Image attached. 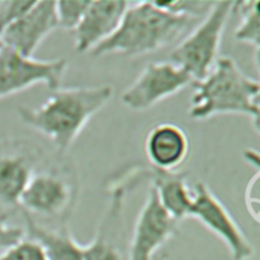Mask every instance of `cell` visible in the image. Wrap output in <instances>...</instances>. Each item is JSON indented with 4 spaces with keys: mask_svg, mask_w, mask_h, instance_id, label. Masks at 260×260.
Instances as JSON below:
<instances>
[{
    "mask_svg": "<svg viewBox=\"0 0 260 260\" xmlns=\"http://www.w3.org/2000/svg\"><path fill=\"white\" fill-rule=\"evenodd\" d=\"M0 260H47L42 246L32 239H24L0 253Z\"/></svg>",
    "mask_w": 260,
    "mask_h": 260,
    "instance_id": "19",
    "label": "cell"
},
{
    "mask_svg": "<svg viewBox=\"0 0 260 260\" xmlns=\"http://www.w3.org/2000/svg\"><path fill=\"white\" fill-rule=\"evenodd\" d=\"M126 188H112L111 201L93 240L84 245V260H127L123 251V202Z\"/></svg>",
    "mask_w": 260,
    "mask_h": 260,
    "instance_id": "11",
    "label": "cell"
},
{
    "mask_svg": "<svg viewBox=\"0 0 260 260\" xmlns=\"http://www.w3.org/2000/svg\"><path fill=\"white\" fill-rule=\"evenodd\" d=\"M192 85L190 118L206 121L222 114H238L248 117L259 132V80L246 75L233 57L220 56L212 70Z\"/></svg>",
    "mask_w": 260,
    "mask_h": 260,
    "instance_id": "3",
    "label": "cell"
},
{
    "mask_svg": "<svg viewBox=\"0 0 260 260\" xmlns=\"http://www.w3.org/2000/svg\"><path fill=\"white\" fill-rule=\"evenodd\" d=\"M24 238V230L9 225L7 215H0V250H5Z\"/></svg>",
    "mask_w": 260,
    "mask_h": 260,
    "instance_id": "23",
    "label": "cell"
},
{
    "mask_svg": "<svg viewBox=\"0 0 260 260\" xmlns=\"http://www.w3.org/2000/svg\"><path fill=\"white\" fill-rule=\"evenodd\" d=\"M78 200V180L73 173L51 169L33 174L20 197V211L30 216L55 218L63 223Z\"/></svg>",
    "mask_w": 260,
    "mask_h": 260,
    "instance_id": "5",
    "label": "cell"
},
{
    "mask_svg": "<svg viewBox=\"0 0 260 260\" xmlns=\"http://www.w3.org/2000/svg\"><path fill=\"white\" fill-rule=\"evenodd\" d=\"M109 84L58 88L41 106L19 107L18 114L25 126L50 140L56 150L69 151L96 113L113 98Z\"/></svg>",
    "mask_w": 260,
    "mask_h": 260,
    "instance_id": "1",
    "label": "cell"
},
{
    "mask_svg": "<svg viewBox=\"0 0 260 260\" xmlns=\"http://www.w3.org/2000/svg\"><path fill=\"white\" fill-rule=\"evenodd\" d=\"M235 2H215L210 12L172 51L170 61L187 71L194 81L202 80L220 58L221 43Z\"/></svg>",
    "mask_w": 260,
    "mask_h": 260,
    "instance_id": "4",
    "label": "cell"
},
{
    "mask_svg": "<svg viewBox=\"0 0 260 260\" xmlns=\"http://www.w3.org/2000/svg\"><path fill=\"white\" fill-rule=\"evenodd\" d=\"M56 29H58V24L55 2L41 0L33 3L23 17L5 28L0 33V38L5 47L33 57L43 41Z\"/></svg>",
    "mask_w": 260,
    "mask_h": 260,
    "instance_id": "10",
    "label": "cell"
},
{
    "mask_svg": "<svg viewBox=\"0 0 260 260\" xmlns=\"http://www.w3.org/2000/svg\"><path fill=\"white\" fill-rule=\"evenodd\" d=\"M152 260H169V258H168L167 254H161V255H159V254H156V255L152 258Z\"/></svg>",
    "mask_w": 260,
    "mask_h": 260,
    "instance_id": "24",
    "label": "cell"
},
{
    "mask_svg": "<svg viewBox=\"0 0 260 260\" xmlns=\"http://www.w3.org/2000/svg\"><path fill=\"white\" fill-rule=\"evenodd\" d=\"M193 83L192 76L172 61L151 62L122 91L121 102L131 111L144 112Z\"/></svg>",
    "mask_w": 260,
    "mask_h": 260,
    "instance_id": "8",
    "label": "cell"
},
{
    "mask_svg": "<svg viewBox=\"0 0 260 260\" xmlns=\"http://www.w3.org/2000/svg\"><path fill=\"white\" fill-rule=\"evenodd\" d=\"M129 3L123 0L89 2L78 27L74 29L75 50L90 53L117 30Z\"/></svg>",
    "mask_w": 260,
    "mask_h": 260,
    "instance_id": "12",
    "label": "cell"
},
{
    "mask_svg": "<svg viewBox=\"0 0 260 260\" xmlns=\"http://www.w3.org/2000/svg\"><path fill=\"white\" fill-rule=\"evenodd\" d=\"M144 149L150 167L162 172H175L188 157L189 139L182 127L164 122L150 129Z\"/></svg>",
    "mask_w": 260,
    "mask_h": 260,
    "instance_id": "13",
    "label": "cell"
},
{
    "mask_svg": "<svg viewBox=\"0 0 260 260\" xmlns=\"http://www.w3.org/2000/svg\"><path fill=\"white\" fill-rule=\"evenodd\" d=\"M35 173V161L30 155H2L0 156V203L8 207L19 206L20 197Z\"/></svg>",
    "mask_w": 260,
    "mask_h": 260,
    "instance_id": "16",
    "label": "cell"
},
{
    "mask_svg": "<svg viewBox=\"0 0 260 260\" xmlns=\"http://www.w3.org/2000/svg\"><path fill=\"white\" fill-rule=\"evenodd\" d=\"M258 0L251 2H235L234 13H239L240 22L236 27L234 37L238 42L245 43L254 50L255 63H259L260 50V14Z\"/></svg>",
    "mask_w": 260,
    "mask_h": 260,
    "instance_id": "17",
    "label": "cell"
},
{
    "mask_svg": "<svg viewBox=\"0 0 260 260\" xmlns=\"http://www.w3.org/2000/svg\"><path fill=\"white\" fill-rule=\"evenodd\" d=\"M151 184L156 192L159 202L173 218L179 222L189 217L193 203V189L183 172H162L150 167Z\"/></svg>",
    "mask_w": 260,
    "mask_h": 260,
    "instance_id": "15",
    "label": "cell"
},
{
    "mask_svg": "<svg viewBox=\"0 0 260 260\" xmlns=\"http://www.w3.org/2000/svg\"><path fill=\"white\" fill-rule=\"evenodd\" d=\"M35 2L27 0H5L0 2V33L25 14Z\"/></svg>",
    "mask_w": 260,
    "mask_h": 260,
    "instance_id": "21",
    "label": "cell"
},
{
    "mask_svg": "<svg viewBox=\"0 0 260 260\" xmlns=\"http://www.w3.org/2000/svg\"><path fill=\"white\" fill-rule=\"evenodd\" d=\"M194 24L190 18L168 10L162 3H129L116 32L94 48L90 55L141 57L184 37Z\"/></svg>",
    "mask_w": 260,
    "mask_h": 260,
    "instance_id": "2",
    "label": "cell"
},
{
    "mask_svg": "<svg viewBox=\"0 0 260 260\" xmlns=\"http://www.w3.org/2000/svg\"><path fill=\"white\" fill-rule=\"evenodd\" d=\"M164 7L167 8L170 12L175 13L178 15H182V17L190 18V19L196 20L198 18L202 19L208 12H210L211 7L213 5V3L211 2H189V0H185V2H169V3H162Z\"/></svg>",
    "mask_w": 260,
    "mask_h": 260,
    "instance_id": "20",
    "label": "cell"
},
{
    "mask_svg": "<svg viewBox=\"0 0 260 260\" xmlns=\"http://www.w3.org/2000/svg\"><path fill=\"white\" fill-rule=\"evenodd\" d=\"M3 47H4V45H3V42H2V38H0V50H2Z\"/></svg>",
    "mask_w": 260,
    "mask_h": 260,
    "instance_id": "25",
    "label": "cell"
},
{
    "mask_svg": "<svg viewBox=\"0 0 260 260\" xmlns=\"http://www.w3.org/2000/svg\"><path fill=\"white\" fill-rule=\"evenodd\" d=\"M68 68L66 58L38 60L4 46L0 50V99L38 84L56 90L61 88Z\"/></svg>",
    "mask_w": 260,
    "mask_h": 260,
    "instance_id": "7",
    "label": "cell"
},
{
    "mask_svg": "<svg viewBox=\"0 0 260 260\" xmlns=\"http://www.w3.org/2000/svg\"><path fill=\"white\" fill-rule=\"evenodd\" d=\"M259 178L260 170L254 172V175L248 182L245 194H244V200H245V205L246 208H248L249 215L254 218L255 222H259Z\"/></svg>",
    "mask_w": 260,
    "mask_h": 260,
    "instance_id": "22",
    "label": "cell"
},
{
    "mask_svg": "<svg viewBox=\"0 0 260 260\" xmlns=\"http://www.w3.org/2000/svg\"><path fill=\"white\" fill-rule=\"evenodd\" d=\"M20 212L25 223L24 233L42 246L47 260H84V245L74 238L68 223L58 229H48L40 225L27 212Z\"/></svg>",
    "mask_w": 260,
    "mask_h": 260,
    "instance_id": "14",
    "label": "cell"
},
{
    "mask_svg": "<svg viewBox=\"0 0 260 260\" xmlns=\"http://www.w3.org/2000/svg\"><path fill=\"white\" fill-rule=\"evenodd\" d=\"M178 221L165 211L152 187L137 215L127 249V260H152L178 234Z\"/></svg>",
    "mask_w": 260,
    "mask_h": 260,
    "instance_id": "9",
    "label": "cell"
},
{
    "mask_svg": "<svg viewBox=\"0 0 260 260\" xmlns=\"http://www.w3.org/2000/svg\"><path fill=\"white\" fill-rule=\"evenodd\" d=\"M89 2L86 0H58L55 2L58 29L74 30L80 23Z\"/></svg>",
    "mask_w": 260,
    "mask_h": 260,
    "instance_id": "18",
    "label": "cell"
},
{
    "mask_svg": "<svg viewBox=\"0 0 260 260\" xmlns=\"http://www.w3.org/2000/svg\"><path fill=\"white\" fill-rule=\"evenodd\" d=\"M189 217L197 220L210 233L217 236L228 248L233 260H249L254 256V246L246 238L230 211L203 182L193 187V203Z\"/></svg>",
    "mask_w": 260,
    "mask_h": 260,
    "instance_id": "6",
    "label": "cell"
}]
</instances>
